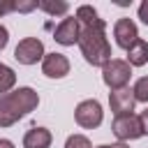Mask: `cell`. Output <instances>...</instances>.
<instances>
[{"mask_svg":"<svg viewBox=\"0 0 148 148\" xmlns=\"http://www.w3.org/2000/svg\"><path fill=\"white\" fill-rule=\"evenodd\" d=\"M32 9H37V0H16V12L28 14Z\"/></svg>","mask_w":148,"mask_h":148,"instance_id":"17","label":"cell"},{"mask_svg":"<svg viewBox=\"0 0 148 148\" xmlns=\"http://www.w3.org/2000/svg\"><path fill=\"white\" fill-rule=\"evenodd\" d=\"M0 148H14V143L9 139H0Z\"/></svg>","mask_w":148,"mask_h":148,"instance_id":"22","label":"cell"},{"mask_svg":"<svg viewBox=\"0 0 148 148\" xmlns=\"http://www.w3.org/2000/svg\"><path fill=\"white\" fill-rule=\"evenodd\" d=\"M132 95H134L136 102H146V104H148V76H141V79L134 83Z\"/></svg>","mask_w":148,"mask_h":148,"instance_id":"15","label":"cell"},{"mask_svg":"<svg viewBox=\"0 0 148 148\" xmlns=\"http://www.w3.org/2000/svg\"><path fill=\"white\" fill-rule=\"evenodd\" d=\"M113 37H116V44L120 49H130L136 39H139V30H136V23L132 18H118L116 25H113Z\"/></svg>","mask_w":148,"mask_h":148,"instance_id":"9","label":"cell"},{"mask_svg":"<svg viewBox=\"0 0 148 148\" xmlns=\"http://www.w3.org/2000/svg\"><path fill=\"white\" fill-rule=\"evenodd\" d=\"M74 118L81 127L86 130H95L102 125V118H104V111H102V104L97 99H83L76 104L74 109Z\"/></svg>","mask_w":148,"mask_h":148,"instance_id":"4","label":"cell"},{"mask_svg":"<svg viewBox=\"0 0 148 148\" xmlns=\"http://www.w3.org/2000/svg\"><path fill=\"white\" fill-rule=\"evenodd\" d=\"M130 76H132V67L127 65V60L111 58V60H109V62L102 67V79H104V83H106L111 90L127 88Z\"/></svg>","mask_w":148,"mask_h":148,"instance_id":"3","label":"cell"},{"mask_svg":"<svg viewBox=\"0 0 148 148\" xmlns=\"http://www.w3.org/2000/svg\"><path fill=\"white\" fill-rule=\"evenodd\" d=\"M106 23L99 21L95 25H81L79 30V49H81V56L86 58L88 65L92 67H104L109 60H111V44L106 39V32H104Z\"/></svg>","mask_w":148,"mask_h":148,"instance_id":"1","label":"cell"},{"mask_svg":"<svg viewBox=\"0 0 148 148\" xmlns=\"http://www.w3.org/2000/svg\"><path fill=\"white\" fill-rule=\"evenodd\" d=\"M79 30H81L79 21H76L74 16H67V18H62V21L56 25L53 39H56L58 44H62V46H74V44L79 42Z\"/></svg>","mask_w":148,"mask_h":148,"instance_id":"7","label":"cell"},{"mask_svg":"<svg viewBox=\"0 0 148 148\" xmlns=\"http://www.w3.org/2000/svg\"><path fill=\"white\" fill-rule=\"evenodd\" d=\"M113 134L125 143V141H134L139 136H143V127H141V118L136 113H125V116H116L113 125H111Z\"/></svg>","mask_w":148,"mask_h":148,"instance_id":"5","label":"cell"},{"mask_svg":"<svg viewBox=\"0 0 148 148\" xmlns=\"http://www.w3.org/2000/svg\"><path fill=\"white\" fill-rule=\"evenodd\" d=\"M7 42H9V32H7V28L0 23V51L7 46Z\"/></svg>","mask_w":148,"mask_h":148,"instance_id":"20","label":"cell"},{"mask_svg":"<svg viewBox=\"0 0 148 148\" xmlns=\"http://www.w3.org/2000/svg\"><path fill=\"white\" fill-rule=\"evenodd\" d=\"M37 104H39V95L28 86L0 95V127L14 125L16 120H21L30 111H35Z\"/></svg>","mask_w":148,"mask_h":148,"instance_id":"2","label":"cell"},{"mask_svg":"<svg viewBox=\"0 0 148 148\" xmlns=\"http://www.w3.org/2000/svg\"><path fill=\"white\" fill-rule=\"evenodd\" d=\"M37 7L44 9L51 16H65L69 12V2H65V0H56V2L53 0H42V2H37Z\"/></svg>","mask_w":148,"mask_h":148,"instance_id":"13","label":"cell"},{"mask_svg":"<svg viewBox=\"0 0 148 148\" xmlns=\"http://www.w3.org/2000/svg\"><path fill=\"white\" fill-rule=\"evenodd\" d=\"M14 58L21 65H35L37 60L44 58V44H42V39H37V37L21 39L16 44V49H14Z\"/></svg>","mask_w":148,"mask_h":148,"instance_id":"6","label":"cell"},{"mask_svg":"<svg viewBox=\"0 0 148 148\" xmlns=\"http://www.w3.org/2000/svg\"><path fill=\"white\" fill-rule=\"evenodd\" d=\"M65 148H92V146H90L88 136H83V134H72V136H67Z\"/></svg>","mask_w":148,"mask_h":148,"instance_id":"16","label":"cell"},{"mask_svg":"<svg viewBox=\"0 0 148 148\" xmlns=\"http://www.w3.org/2000/svg\"><path fill=\"white\" fill-rule=\"evenodd\" d=\"M14 83H16V74H14V69H12L9 65L0 62V95L9 92V90L14 88Z\"/></svg>","mask_w":148,"mask_h":148,"instance_id":"14","label":"cell"},{"mask_svg":"<svg viewBox=\"0 0 148 148\" xmlns=\"http://www.w3.org/2000/svg\"><path fill=\"white\" fill-rule=\"evenodd\" d=\"M139 18H141V23L148 25V0H143V2L139 5Z\"/></svg>","mask_w":148,"mask_h":148,"instance_id":"19","label":"cell"},{"mask_svg":"<svg viewBox=\"0 0 148 148\" xmlns=\"http://www.w3.org/2000/svg\"><path fill=\"white\" fill-rule=\"evenodd\" d=\"M42 72L49 76V79H62L69 74V60L62 56V53H44L42 58Z\"/></svg>","mask_w":148,"mask_h":148,"instance_id":"8","label":"cell"},{"mask_svg":"<svg viewBox=\"0 0 148 148\" xmlns=\"http://www.w3.org/2000/svg\"><path fill=\"white\" fill-rule=\"evenodd\" d=\"M111 148H130V146H127V143H123V141H120V143H113V146H111Z\"/></svg>","mask_w":148,"mask_h":148,"instance_id":"23","label":"cell"},{"mask_svg":"<svg viewBox=\"0 0 148 148\" xmlns=\"http://www.w3.org/2000/svg\"><path fill=\"white\" fill-rule=\"evenodd\" d=\"M134 95L130 88H120V90H111L109 92V106L116 116H125V113H132L134 111Z\"/></svg>","mask_w":148,"mask_h":148,"instance_id":"10","label":"cell"},{"mask_svg":"<svg viewBox=\"0 0 148 148\" xmlns=\"http://www.w3.org/2000/svg\"><path fill=\"white\" fill-rule=\"evenodd\" d=\"M51 139L53 136L46 127H30L23 134V148H49Z\"/></svg>","mask_w":148,"mask_h":148,"instance_id":"11","label":"cell"},{"mask_svg":"<svg viewBox=\"0 0 148 148\" xmlns=\"http://www.w3.org/2000/svg\"><path fill=\"white\" fill-rule=\"evenodd\" d=\"M16 12V0H0V16Z\"/></svg>","mask_w":148,"mask_h":148,"instance_id":"18","label":"cell"},{"mask_svg":"<svg viewBox=\"0 0 148 148\" xmlns=\"http://www.w3.org/2000/svg\"><path fill=\"white\" fill-rule=\"evenodd\" d=\"M97 148H111V146H97Z\"/></svg>","mask_w":148,"mask_h":148,"instance_id":"24","label":"cell"},{"mask_svg":"<svg viewBox=\"0 0 148 148\" xmlns=\"http://www.w3.org/2000/svg\"><path fill=\"white\" fill-rule=\"evenodd\" d=\"M141 127H143V134H148V109L146 111H141Z\"/></svg>","mask_w":148,"mask_h":148,"instance_id":"21","label":"cell"},{"mask_svg":"<svg viewBox=\"0 0 148 148\" xmlns=\"http://www.w3.org/2000/svg\"><path fill=\"white\" fill-rule=\"evenodd\" d=\"M146 62H148V42L139 37L127 49V65L130 67H143Z\"/></svg>","mask_w":148,"mask_h":148,"instance_id":"12","label":"cell"}]
</instances>
